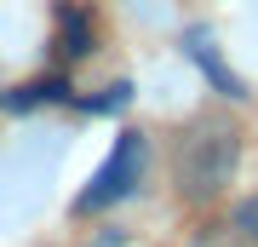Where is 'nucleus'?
Returning <instances> with one entry per match:
<instances>
[{"mask_svg": "<svg viewBox=\"0 0 258 247\" xmlns=\"http://www.w3.org/2000/svg\"><path fill=\"white\" fill-rule=\"evenodd\" d=\"M195 247H224V241H207V236H201V241H195Z\"/></svg>", "mask_w": 258, "mask_h": 247, "instance_id": "nucleus-9", "label": "nucleus"}, {"mask_svg": "<svg viewBox=\"0 0 258 247\" xmlns=\"http://www.w3.org/2000/svg\"><path fill=\"white\" fill-rule=\"evenodd\" d=\"M138 178H144V132H120L109 161L92 173V184H86L81 195H75V213L86 219V213H103V207L126 202V195L138 190Z\"/></svg>", "mask_w": 258, "mask_h": 247, "instance_id": "nucleus-2", "label": "nucleus"}, {"mask_svg": "<svg viewBox=\"0 0 258 247\" xmlns=\"http://www.w3.org/2000/svg\"><path fill=\"white\" fill-rule=\"evenodd\" d=\"M92 247H126V236H120V230H98V241Z\"/></svg>", "mask_w": 258, "mask_h": 247, "instance_id": "nucleus-8", "label": "nucleus"}, {"mask_svg": "<svg viewBox=\"0 0 258 247\" xmlns=\"http://www.w3.org/2000/svg\"><path fill=\"white\" fill-rule=\"evenodd\" d=\"M235 167H241V127L230 115H195L189 127L178 132L172 184H178V195H184L189 207L218 202L235 184Z\"/></svg>", "mask_w": 258, "mask_h": 247, "instance_id": "nucleus-1", "label": "nucleus"}, {"mask_svg": "<svg viewBox=\"0 0 258 247\" xmlns=\"http://www.w3.org/2000/svg\"><path fill=\"white\" fill-rule=\"evenodd\" d=\"M230 230H235L241 241H252V247H258V195H247V202L235 207V224H230Z\"/></svg>", "mask_w": 258, "mask_h": 247, "instance_id": "nucleus-7", "label": "nucleus"}, {"mask_svg": "<svg viewBox=\"0 0 258 247\" xmlns=\"http://www.w3.org/2000/svg\"><path fill=\"white\" fill-rule=\"evenodd\" d=\"M132 104V81H115V86H103L98 98H81V110H92V115H109V110H126Z\"/></svg>", "mask_w": 258, "mask_h": 247, "instance_id": "nucleus-6", "label": "nucleus"}, {"mask_svg": "<svg viewBox=\"0 0 258 247\" xmlns=\"http://www.w3.org/2000/svg\"><path fill=\"white\" fill-rule=\"evenodd\" d=\"M98 52V23L92 12H86V0H57V29H52V58L63 69L86 64V58Z\"/></svg>", "mask_w": 258, "mask_h": 247, "instance_id": "nucleus-3", "label": "nucleus"}, {"mask_svg": "<svg viewBox=\"0 0 258 247\" xmlns=\"http://www.w3.org/2000/svg\"><path fill=\"white\" fill-rule=\"evenodd\" d=\"M40 104H75L69 75H40V81H23V86L0 92V110L6 115H29V110H40Z\"/></svg>", "mask_w": 258, "mask_h": 247, "instance_id": "nucleus-4", "label": "nucleus"}, {"mask_svg": "<svg viewBox=\"0 0 258 247\" xmlns=\"http://www.w3.org/2000/svg\"><path fill=\"white\" fill-rule=\"evenodd\" d=\"M184 52L195 58V69H201L207 81H212V86L224 92V98H247L241 75H235V69H230V64L218 58V46H212V35H207V29H189V35H184Z\"/></svg>", "mask_w": 258, "mask_h": 247, "instance_id": "nucleus-5", "label": "nucleus"}]
</instances>
